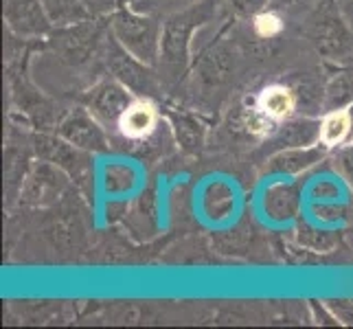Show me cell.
<instances>
[{
    "mask_svg": "<svg viewBox=\"0 0 353 329\" xmlns=\"http://www.w3.org/2000/svg\"><path fill=\"white\" fill-rule=\"evenodd\" d=\"M215 0H202V3L187 5L185 9L176 11L169 16L165 27L161 31V75L169 81H178L182 72L187 70L189 64V48H191V35L200 24L209 22L215 16Z\"/></svg>",
    "mask_w": 353,
    "mask_h": 329,
    "instance_id": "cell-1",
    "label": "cell"
},
{
    "mask_svg": "<svg viewBox=\"0 0 353 329\" xmlns=\"http://www.w3.org/2000/svg\"><path fill=\"white\" fill-rule=\"evenodd\" d=\"M161 27L154 18L121 9L112 16V33L119 44L143 64L158 62L161 55Z\"/></svg>",
    "mask_w": 353,
    "mask_h": 329,
    "instance_id": "cell-2",
    "label": "cell"
},
{
    "mask_svg": "<svg viewBox=\"0 0 353 329\" xmlns=\"http://www.w3.org/2000/svg\"><path fill=\"white\" fill-rule=\"evenodd\" d=\"M310 40L316 51L330 59H343L353 53V29L332 3L321 7L314 16L310 24Z\"/></svg>",
    "mask_w": 353,
    "mask_h": 329,
    "instance_id": "cell-3",
    "label": "cell"
},
{
    "mask_svg": "<svg viewBox=\"0 0 353 329\" xmlns=\"http://www.w3.org/2000/svg\"><path fill=\"white\" fill-rule=\"evenodd\" d=\"M108 68H110L112 75L132 92L148 94L156 90L154 72L148 70V64H143L141 59H137L130 51H125L117 38L108 44Z\"/></svg>",
    "mask_w": 353,
    "mask_h": 329,
    "instance_id": "cell-4",
    "label": "cell"
},
{
    "mask_svg": "<svg viewBox=\"0 0 353 329\" xmlns=\"http://www.w3.org/2000/svg\"><path fill=\"white\" fill-rule=\"evenodd\" d=\"M101 29L97 22H72V27L59 31L53 40L55 53L68 64H83L97 51Z\"/></svg>",
    "mask_w": 353,
    "mask_h": 329,
    "instance_id": "cell-5",
    "label": "cell"
},
{
    "mask_svg": "<svg viewBox=\"0 0 353 329\" xmlns=\"http://www.w3.org/2000/svg\"><path fill=\"white\" fill-rule=\"evenodd\" d=\"M59 137L66 139L79 150H88V152H108V139L105 132L99 126V119H97L90 110H72V112L59 123Z\"/></svg>",
    "mask_w": 353,
    "mask_h": 329,
    "instance_id": "cell-6",
    "label": "cell"
},
{
    "mask_svg": "<svg viewBox=\"0 0 353 329\" xmlns=\"http://www.w3.org/2000/svg\"><path fill=\"white\" fill-rule=\"evenodd\" d=\"M132 90H128L119 79L117 81H101L99 86H94L88 94V110L90 112L103 121V123H117L121 114L130 108L132 99Z\"/></svg>",
    "mask_w": 353,
    "mask_h": 329,
    "instance_id": "cell-7",
    "label": "cell"
},
{
    "mask_svg": "<svg viewBox=\"0 0 353 329\" xmlns=\"http://www.w3.org/2000/svg\"><path fill=\"white\" fill-rule=\"evenodd\" d=\"M5 18L18 35H44L51 29V18L42 0H7Z\"/></svg>",
    "mask_w": 353,
    "mask_h": 329,
    "instance_id": "cell-8",
    "label": "cell"
},
{
    "mask_svg": "<svg viewBox=\"0 0 353 329\" xmlns=\"http://www.w3.org/2000/svg\"><path fill=\"white\" fill-rule=\"evenodd\" d=\"M158 126V108L150 97H139L119 119V132L130 141H145Z\"/></svg>",
    "mask_w": 353,
    "mask_h": 329,
    "instance_id": "cell-9",
    "label": "cell"
},
{
    "mask_svg": "<svg viewBox=\"0 0 353 329\" xmlns=\"http://www.w3.org/2000/svg\"><path fill=\"white\" fill-rule=\"evenodd\" d=\"M254 106H257L265 117L276 121V123H283V121H288L294 114V110L299 106V97L288 86L274 83V86H268L259 92V97L254 99Z\"/></svg>",
    "mask_w": 353,
    "mask_h": 329,
    "instance_id": "cell-10",
    "label": "cell"
},
{
    "mask_svg": "<svg viewBox=\"0 0 353 329\" xmlns=\"http://www.w3.org/2000/svg\"><path fill=\"white\" fill-rule=\"evenodd\" d=\"M35 150L42 158L51 161L55 165H59L62 169L70 174H79L81 169V156H79V148H75L72 143H68L66 139H53V137H38L35 139Z\"/></svg>",
    "mask_w": 353,
    "mask_h": 329,
    "instance_id": "cell-11",
    "label": "cell"
},
{
    "mask_svg": "<svg viewBox=\"0 0 353 329\" xmlns=\"http://www.w3.org/2000/svg\"><path fill=\"white\" fill-rule=\"evenodd\" d=\"M233 53L228 51L226 46H211L209 51H204L200 62H198V75L204 83H222L230 77V72H233Z\"/></svg>",
    "mask_w": 353,
    "mask_h": 329,
    "instance_id": "cell-12",
    "label": "cell"
},
{
    "mask_svg": "<svg viewBox=\"0 0 353 329\" xmlns=\"http://www.w3.org/2000/svg\"><path fill=\"white\" fill-rule=\"evenodd\" d=\"M325 145H303V148H290L285 152H281L279 156L272 158L270 172L274 174H296L303 172V169L312 167L314 163H319L325 156Z\"/></svg>",
    "mask_w": 353,
    "mask_h": 329,
    "instance_id": "cell-13",
    "label": "cell"
},
{
    "mask_svg": "<svg viewBox=\"0 0 353 329\" xmlns=\"http://www.w3.org/2000/svg\"><path fill=\"white\" fill-rule=\"evenodd\" d=\"M353 132V112L351 108H340L327 112L325 119L321 121V134L319 143L325 148H338L343 145Z\"/></svg>",
    "mask_w": 353,
    "mask_h": 329,
    "instance_id": "cell-14",
    "label": "cell"
},
{
    "mask_svg": "<svg viewBox=\"0 0 353 329\" xmlns=\"http://www.w3.org/2000/svg\"><path fill=\"white\" fill-rule=\"evenodd\" d=\"M27 180L29 182H27V189H24V198L33 204L53 200L59 193V187H62V182H57V174H53L51 167H46V165L35 167Z\"/></svg>",
    "mask_w": 353,
    "mask_h": 329,
    "instance_id": "cell-15",
    "label": "cell"
},
{
    "mask_svg": "<svg viewBox=\"0 0 353 329\" xmlns=\"http://www.w3.org/2000/svg\"><path fill=\"white\" fill-rule=\"evenodd\" d=\"M321 103L327 112L340 110V108H349L353 103V70L338 72V75L330 79V83L325 86Z\"/></svg>",
    "mask_w": 353,
    "mask_h": 329,
    "instance_id": "cell-16",
    "label": "cell"
},
{
    "mask_svg": "<svg viewBox=\"0 0 353 329\" xmlns=\"http://www.w3.org/2000/svg\"><path fill=\"white\" fill-rule=\"evenodd\" d=\"M172 121H174L178 143L187 152H198L204 141V130L198 123V119H193L191 114H185V112H174Z\"/></svg>",
    "mask_w": 353,
    "mask_h": 329,
    "instance_id": "cell-17",
    "label": "cell"
},
{
    "mask_svg": "<svg viewBox=\"0 0 353 329\" xmlns=\"http://www.w3.org/2000/svg\"><path fill=\"white\" fill-rule=\"evenodd\" d=\"M51 22L57 24H70L83 16V5L79 0H42Z\"/></svg>",
    "mask_w": 353,
    "mask_h": 329,
    "instance_id": "cell-18",
    "label": "cell"
},
{
    "mask_svg": "<svg viewBox=\"0 0 353 329\" xmlns=\"http://www.w3.org/2000/svg\"><path fill=\"white\" fill-rule=\"evenodd\" d=\"M252 29L254 33L259 35V38L263 40H272V38H279V35L283 33L285 24L281 20V16L274 14V11H261V14H257L252 18Z\"/></svg>",
    "mask_w": 353,
    "mask_h": 329,
    "instance_id": "cell-19",
    "label": "cell"
},
{
    "mask_svg": "<svg viewBox=\"0 0 353 329\" xmlns=\"http://www.w3.org/2000/svg\"><path fill=\"white\" fill-rule=\"evenodd\" d=\"M268 3L270 0H230V7H233L239 16H246V18H254L261 11H265Z\"/></svg>",
    "mask_w": 353,
    "mask_h": 329,
    "instance_id": "cell-20",
    "label": "cell"
},
{
    "mask_svg": "<svg viewBox=\"0 0 353 329\" xmlns=\"http://www.w3.org/2000/svg\"><path fill=\"white\" fill-rule=\"evenodd\" d=\"M178 3H189V0H141V5L145 9H163V7H172Z\"/></svg>",
    "mask_w": 353,
    "mask_h": 329,
    "instance_id": "cell-21",
    "label": "cell"
},
{
    "mask_svg": "<svg viewBox=\"0 0 353 329\" xmlns=\"http://www.w3.org/2000/svg\"><path fill=\"white\" fill-rule=\"evenodd\" d=\"M270 3L276 7H292V5H299L301 0H270Z\"/></svg>",
    "mask_w": 353,
    "mask_h": 329,
    "instance_id": "cell-22",
    "label": "cell"
},
{
    "mask_svg": "<svg viewBox=\"0 0 353 329\" xmlns=\"http://www.w3.org/2000/svg\"><path fill=\"white\" fill-rule=\"evenodd\" d=\"M347 20H349V24H351V29H353V0H349V7H347Z\"/></svg>",
    "mask_w": 353,
    "mask_h": 329,
    "instance_id": "cell-23",
    "label": "cell"
}]
</instances>
